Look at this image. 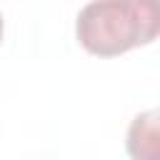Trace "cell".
Instances as JSON below:
<instances>
[{"instance_id":"3","label":"cell","mask_w":160,"mask_h":160,"mask_svg":"<svg viewBox=\"0 0 160 160\" xmlns=\"http://www.w3.org/2000/svg\"><path fill=\"white\" fill-rule=\"evenodd\" d=\"M0 40H2V15H0Z\"/></svg>"},{"instance_id":"1","label":"cell","mask_w":160,"mask_h":160,"mask_svg":"<svg viewBox=\"0 0 160 160\" xmlns=\"http://www.w3.org/2000/svg\"><path fill=\"white\" fill-rule=\"evenodd\" d=\"M78 42L98 58H115L160 38V0H92L75 20Z\"/></svg>"},{"instance_id":"2","label":"cell","mask_w":160,"mask_h":160,"mask_svg":"<svg viewBox=\"0 0 160 160\" xmlns=\"http://www.w3.org/2000/svg\"><path fill=\"white\" fill-rule=\"evenodd\" d=\"M125 148L132 160H160V108H150L132 118Z\"/></svg>"}]
</instances>
